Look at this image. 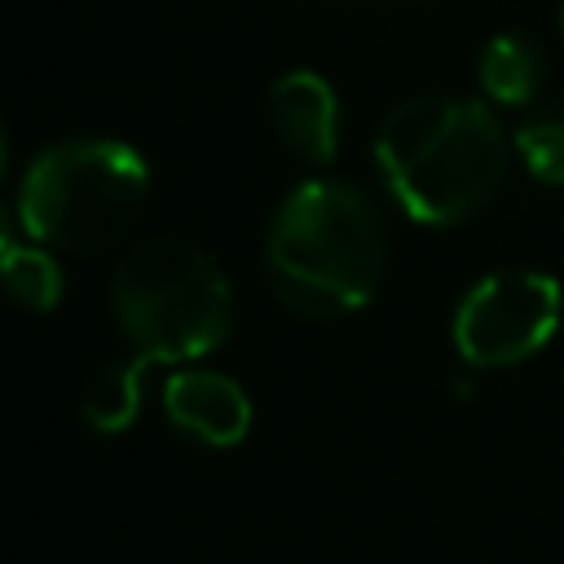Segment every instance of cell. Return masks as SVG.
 Masks as SVG:
<instances>
[{"instance_id": "1", "label": "cell", "mask_w": 564, "mask_h": 564, "mask_svg": "<svg viewBox=\"0 0 564 564\" xmlns=\"http://www.w3.org/2000/svg\"><path fill=\"white\" fill-rule=\"evenodd\" d=\"M388 269L379 203L348 181H300L264 229V278L300 317H344L375 300Z\"/></svg>"}, {"instance_id": "2", "label": "cell", "mask_w": 564, "mask_h": 564, "mask_svg": "<svg viewBox=\"0 0 564 564\" xmlns=\"http://www.w3.org/2000/svg\"><path fill=\"white\" fill-rule=\"evenodd\" d=\"M511 141L476 97L423 93L375 132V167L397 207L432 229L471 220L502 185Z\"/></svg>"}, {"instance_id": "3", "label": "cell", "mask_w": 564, "mask_h": 564, "mask_svg": "<svg viewBox=\"0 0 564 564\" xmlns=\"http://www.w3.org/2000/svg\"><path fill=\"white\" fill-rule=\"evenodd\" d=\"M110 313L132 352L154 366H189L225 344L234 326V291L225 269L198 242L145 238L115 264Z\"/></svg>"}, {"instance_id": "4", "label": "cell", "mask_w": 564, "mask_h": 564, "mask_svg": "<svg viewBox=\"0 0 564 564\" xmlns=\"http://www.w3.org/2000/svg\"><path fill=\"white\" fill-rule=\"evenodd\" d=\"M150 194L145 159L115 137H70L44 145L18 185V220L40 247L93 256L115 247Z\"/></svg>"}, {"instance_id": "5", "label": "cell", "mask_w": 564, "mask_h": 564, "mask_svg": "<svg viewBox=\"0 0 564 564\" xmlns=\"http://www.w3.org/2000/svg\"><path fill=\"white\" fill-rule=\"evenodd\" d=\"M564 291L542 269L485 273L454 308V348L476 370H507L529 361L560 330Z\"/></svg>"}, {"instance_id": "6", "label": "cell", "mask_w": 564, "mask_h": 564, "mask_svg": "<svg viewBox=\"0 0 564 564\" xmlns=\"http://www.w3.org/2000/svg\"><path fill=\"white\" fill-rule=\"evenodd\" d=\"M163 410L185 436L216 449H229L251 432V397L242 392L238 379L220 370H203V366L172 370L163 383Z\"/></svg>"}, {"instance_id": "7", "label": "cell", "mask_w": 564, "mask_h": 564, "mask_svg": "<svg viewBox=\"0 0 564 564\" xmlns=\"http://www.w3.org/2000/svg\"><path fill=\"white\" fill-rule=\"evenodd\" d=\"M269 119L278 141L308 167L339 154V97L317 70H291L269 88Z\"/></svg>"}, {"instance_id": "8", "label": "cell", "mask_w": 564, "mask_h": 564, "mask_svg": "<svg viewBox=\"0 0 564 564\" xmlns=\"http://www.w3.org/2000/svg\"><path fill=\"white\" fill-rule=\"evenodd\" d=\"M476 79H480V93L498 106H533L546 79V53L524 31H498L480 48Z\"/></svg>"}, {"instance_id": "9", "label": "cell", "mask_w": 564, "mask_h": 564, "mask_svg": "<svg viewBox=\"0 0 564 564\" xmlns=\"http://www.w3.org/2000/svg\"><path fill=\"white\" fill-rule=\"evenodd\" d=\"M154 361L132 352L128 361H110L101 366L88 388H84V401H79V414L93 432H128L141 414V379Z\"/></svg>"}, {"instance_id": "10", "label": "cell", "mask_w": 564, "mask_h": 564, "mask_svg": "<svg viewBox=\"0 0 564 564\" xmlns=\"http://www.w3.org/2000/svg\"><path fill=\"white\" fill-rule=\"evenodd\" d=\"M511 150L520 154V163H524L542 185H564V101H542V106H533V110L516 123Z\"/></svg>"}, {"instance_id": "11", "label": "cell", "mask_w": 564, "mask_h": 564, "mask_svg": "<svg viewBox=\"0 0 564 564\" xmlns=\"http://www.w3.org/2000/svg\"><path fill=\"white\" fill-rule=\"evenodd\" d=\"M4 286L31 313H48L62 304V269L40 242H4Z\"/></svg>"}, {"instance_id": "12", "label": "cell", "mask_w": 564, "mask_h": 564, "mask_svg": "<svg viewBox=\"0 0 564 564\" xmlns=\"http://www.w3.org/2000/svg\"><path fill=\"white\" fill-rule=\"evenodd\" d=\"M560 31H564V4H560Z\"/></svg>"}]
</instances>
